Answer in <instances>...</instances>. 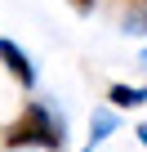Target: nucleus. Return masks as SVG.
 <instances>
[{"mask_svg": "<svg viewBox=\"0 0 147 152\" xmlns=\"http://www.w3.org/2000/svg\"><path fill=\"white\" fill-rule=\"evenodd\" d=\"M62 143H67V125L45 103H27L22 116L5 130V148H49V152H58Z\"/></svg>", "mask_w": 147, "mask_h": 152, "instance_id": "nucleus-1", "label": "nucleus"}, {"mask_svg": "<svg viewBox=\"0 0 147 152\" xmlns=\"http://www.w3.org/2000/svg\"><path fill=\"white\" fill-rule=\"evenodd\" d=\"M0 63H5V72L14 76V81L22 85H36V72H31V58L14 45V40H0Z\"/></svg>", "mask_w": 147, "mask_h": 152, "instance_id": "nucleus-2", "label": "nucleus"}, {"mask_svg": "<svg viewBox=\"0 0 147 152\" xmlns=\"http://www.w3.org/2000/svg\"><path fill=\"white\" fill-rule=\"evenodd\" d=\"M107 103L112 107H138V103H147V85H112Z\"/></svg>", "mask_w": 147, "mask_h": 152, "instance_id": "nucleus-3", "label": "nucleus"}, {"mask_svg": "<svg viewBox=\"0 0 147 152\" xmlns=\"http://www.w3.org/2000/svg\"><path fill=\"white\" fill-rule=\"evenodd\" d=\"M112 130H116V116H112L107 107H103V112H94V121H89V139L98 143V139H107ZM94 143H89V148H94Z\"/></svg>", "mask_w": 147, "mask_h": 152, "instance_id": "nucleus-4", "label": "nucleus"}, {"mask_svg": "<svg viewBox=\"0 0 147 152\" xmlns=\"http://www.w3.org/2000/svg\"><path fill=\"white\" fill-rule=\"evenodd\" d=\"M71 5H76V9L85 14V9H94V0H71Z\"/></svg>", "mask_w": 147, "mask_h": 152, "instance_id": "nucleus-5", "label": "nucleus"}, {"mask_svg": "<svg viewBox=\"0 0 147 152\" xmlns=\"http://www.w3.org/2000/svg\"><path fill=\"white\" fill-rule=\"evenodd\" d=\"M138 139H143V148H147V125H138Z\"/></svg>", "mask_w": 147, "mask_h": 152, "instance_id": "nucleus-6", "label": "nucleus"}]
</instances>
